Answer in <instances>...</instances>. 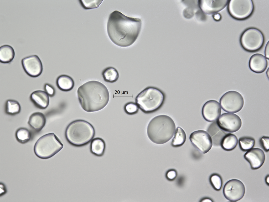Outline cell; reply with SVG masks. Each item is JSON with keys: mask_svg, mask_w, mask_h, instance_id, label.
Masks as SVG:
<instances>
[{"mask_svg": "<svg viewBox=\"0 0 269 202\" xmlns=\"http://www.w3.org/2000/svg\"><path fill=\"white\" fill-rule=\"evenodd\" d=\"M141 20L127 16L115 10L110 14L107 25L108 36L112 42L121 47H129L135 42L140 32Z\"/></svg>", "mask_w": 269, "mask_h": 202, "instance_id": "obj_1", "label": "cell"}, {"mask_svg": "<svg viewBox=\"0 0 269 202\" xmlns=\"http://www.w3.org/2000/svg\"><path fill=\"white\" fill-rule=\"evenodd\" d=\"M77 95L82 109L88 112L99 111L107 104L110 99L108 90L103 83L97 80L88 81L78 88Z\"/></svg>", "mask_w": 269, "mask_h": 202, "instance_id": "obj_2", "label": "cell"}, {"mask_svg": "<svg viewBox=\"0 0 269 202\" xmlns=\"http://www.w3.org/2000/svg\"><path fill=\"white\" fill-rule=\"evenodd\" d=\"M175 123L169 116L164 114L153 118L148 123L147 129V136L153 143L164 144L170 140L174 135Z\"/></svg>", "mask_w": 269, "mask_h": 202, "instance_id": "obj_3", "label": "cell"}, {"mask_svg": "<svg viewBox=\"0 0 269 202\" xmlns=\"http://www.w3.org/2000/svg\"><path fill=\"white\" fill-rule=\"evenodd\" d=\"M95 134L93 126L88 122L77 120L70 123L66 128L65 136L68 141L73 145L80 147L90 142Z\"/></svg>", "mask_w": 269, "mask_h": 202, "instance_id": "obj_4", "label": "cell"}, {"mask_svg": "<svg viewBox=\"0 0 269 202\" xmlns=\"http://www.w3.org/2000/svg\"><path fill=\"white\" fill-rule=\"evenodd\" d=\"M165 99V95L161 90L157 88L147 87L136 97V103L138 108L146 113H152L160 108Z\"/></svg>", "mask_w": 269, "mask_h": 202, "instance_id": "obj_5", "label": "cell"}, {"mask_svg": "<svg viewBox=\"0 0 269 202\" xmlns=\"http://www.w3.org/2000/svg\"><path fill=\"white\" fill-rule=\"evenodd\" d=\"M63 145L53 133L43 135L35 143L34 150L35 155L42 159L51 158L61 150Z\"/></svg>", "mask_w": 269, "mask_h": 202, "instance_id": "obj_6", "label": "cell"}, {"mask_svg": "<svg viewBox=\"0 0 269 202\" xmlns=\"http://www.w3.org/2000/svg\"><path fill=\"white\" fill-rule=\"evenodd\" d=\"M240 43L242 48L246 51L253 52L260 49L264 42V35L258 29L251 27L245 29L240 37Z\"/></svg>", "mask_w": 269, "mask_h": 202, "instance_id": "obj_7", "label": "cell"}, {"mask_svg": "<svg viewBox=\"0 0 269 202\" xmlns=\"http://www.w3.org/2000/svg\"><path fill=\"white\" fill-rule=\"evenodd\" d=\"M228 10L230 15L238 20L246 19L252 13L254 4L251 0H231L229 1Z\"/></svg>", "mask_w": 269, "mask_h": 202, "instance_id": "obj_8", "label": "cell"}, {"mask_svg": "<svg viewBox=\"0 0 269 202\" xmlns=\"http://www.w3.org/2000/svg\"><path fill=\"white\" fill-rule=\"evenodd\" d=\"M222 109L225 111L236 113L242 108L244 100L242 95L235 90H230L226 92L221 97L219 100Z\"/></svg>", "mask_w": 269, "mask_h": 202, "instance_id": "obj_9", "label": "cell"}, {"mask_svg": "<svg viewBox=\"0 0 269 202\" xmlns=\"http://www.w3.org/2000/svg\"><path fill=\"white\" fill-rule=\"evenodd\" d=\"M245 188L243 183L240 180H230L225 184L223 188L224 196L228 200L236 201L242 199L245 193Z\"/></svg>", "mask_w": 269, "mask_h": 202, "instance_id": "obj_10", "label": "cell"}, {"mask_svg": "<svg viewBox=\"0 0 269 202\" xmlns=\"http://www.w3.org/2000/svg\"><path fill=\"white\" fill-rule=\"evenodd\" d=\"M189 140L193 145L203 154L209 152L212 146L213 141L208 132L203 130L194 131L190 134Z\"/></svg>", "mask_w": 269, "mask_h": 202, "instance_id": "obj_11", "label": "cell"}, {"mask_svg": "<svg viewBox=\"0 0 269 202\" xmlns=\"http://www.w3.org/2000/svg\"><path fill=\"white\" fill-rule=\"evenodd\" d=\"M216 123L220 129L230 133L237 131L242 125V121L240 117L235 114L229 113L222 114Z\"/></svg>", "mask_w": 269, "mask_h": 202, "instance_id": "obj_12", "label": "cell"}, {"mask_svg": "<svg viewBox=\"0 0 269 202\" xmlns=\"http://www.w3.org/2000/svg\"><path fill=\"white\" fill-rule=\"evenodd\" d=\"M22 64L25 72L29 76L36 77L40 76L43 70L42 63L39 57L33 55L22 59Z\"/></svg>", "mask_w": 269, "mask_h": 202, "instance_id": "obj_13", "label": "cell"}, {"mask_svg": "<svg viewBox=\"0 0 269 202\" xmlns=\"http://www.w3.org/2000/svg\"><path fill=\"white\" fill-rule=\"evenodd\" d=\"M221 107L216 100H211L206 102L203 105L201 113L204 119L209 122L216 121L220 116Z\"/></svg>", "mask_w": 269, "mask_h": 202, "instance_id": "obj_14", "label": "cell"}, {"mask_svg": "<svg viewBox=\"0 0 269 202\" xmlns=\"http://www.w3.org/2000/svg\"><path fill=\"white\" fill-rule=\"evenodd\" d=\"M244 159L250 164L251 169H259L265 160V155L262 150L258 148H252L247 151L244 155Z\"/></svg>", "mask_w": 269, "mask_h": 202, "instance_id": "obj_15", "label": "cell"}, {"mask_svg": "<svg viewBox=\"0 0 269 202\" xmlns=\"http://www.w3.org/2000/svg\"><path fill=\"white\" fill-rule=\"evenodd\" d=\"M268 62L265 56L257 53L252 55L250 58L249 66L252 72L261 73L265 72L268 66Z\"/></svg>", "mask_w": 269, "mask_h": 202, "instance_id": "obj_16", "label": "cell"}, {"mask_svg": "<svg viewBox=\"0 0 269 202\" xmlns=\"http://www.w3.org/2000/svg\"><path fill=\"white\" fill-rule=\"evenodd\" d=\"M30 99L37 108L42 109L46 108L49 103V96L44 91L37 90L30 94Z\"/></svg>", "mask_w": 269, "mask_h": 202, "instance_id": "obj_17", "label": "cell"}, {"mask_svg": "<svg viewBox=\"0 0 269 202\" xmlns=\"http://www.w3.org/2000/svg\"><path fill=\"white\" fill-rule=\"evenodd\" d=\"M203 9L209 14H215L223 9L228 4V0H206L204 1Z\"/></svg>", "mask_w": 269, "mask_h": 202, "instance_id": "obj_18", "label": "cell"}, {"mask_svg": "<svg viewBox=\"0 0 269 202\" xmlns=\"http://www.w3.org/2000/svg\"><path fill=\"white\" fill-rule=\"evenodd\" d=\"M46 118L44 115L40 112H36L31 115L28 123L30 127L37 132H40L45 126Z\"/></svg>", "mask_w": 269, "mask_h": 202, "instance_id": "obj_19", "label": "cell"}, {"mask_svg": "<svg viewBox=\"0 0 269 202\" xmlns=\"http://www.w3.org/2000/svg\"><path fill=\"white\" fill-rule=\"evenodd\" d=\"M56 83L58 88L61 91L68 92L73 88L75 83L73 79L69 75H61L57 78Z\"/></svg>", "mask_w": 269, "mask_h": 202, "instance_id": "obj_20", "label": "cell"}, {"mask_svg": "<svg viewBox=\"0 0 269 202\" xmlns=\"http://www.w3.org/2000/svg\"><path fill=\"white\" fill-rule=\"evenodd\" d=\"M238 142L237 137L233 134L229 133L223 136L220 143L223 149L229 151L234 150L236 147Z\"/></svg>", "mask_w": 269, "mask_h": 202, "instance_id": "obj_21", "label": "cell"}, {"mask_svg": "<svg viewBox=\"0 0 269 202\" xmlns=\"http://www.w3.org/2000/svg\"><path fill=\"white\" fill-rule=\"evenodd\" d=\"M15 52L13 48L11 45L5 44L0 47V61L3 63H8L14 59Z\"/></svg>", "mask_w": 269, "mask_h": 202, "instance_id": "obj_22", "label": "cell"}, {"mask_svg": "<svg viewBox=\"0 0 269 202\" xmlns=\"http://www.w3.org/2000/svg\"><path fill=\"white\" fill-rule=\"evenodd\" d=\"M105 148V143L102 138H96L92 140L90 151L93 154L98 156H102L104 154Z\"/></svg>", "mask_w": 269, "mask_h": 202, "instance_id": "obj_23", "label": "cell"}, {"mask_svg": "<svg viewBox=\"0 0 269 202\" xmlns=\"http://www.w3.org/2000/svg\"><path fill=\"white\" fill-rule=\"evenodd\" d=\"M174 136L171 143L172 147L177 148L182 146L185 142L186 135L184 130L180 127H177L175 130Z\"/></svg>", "mask_w": 269, "mask_h": 202, "instance_id": "obj_24", "label": "cell"}, {"mask_svg": "<svg viewBox=\"0 0 269 202\" xmlns=\"http://www.w3.org/2000/svg\"><path fill=\"white\" fill-rule=\"evenodd\" d=\"M102 75L105 82L110 83L116 82L119 75L117 70L112 67H107L104 69L102 72Z\"/></svg>", "mask_w": 269, "mask_h": 202, "instance_id": "obj_25", "label": "cell"}, {"mask_svg": "<svg viewBox=\"0 0 269 202\" xmlns=\"http://www.w3.org/2000/svg\"><path fill=\"white\" fill-rule=\"evenodd\" d=\"M15 137L18 142L22 144L28 142L32 138L31 132L28 129L24 127L18 128L15 133Z\"/></svg>", "mask_w": 269, "mask_h": 202, "instance_id": "obj_26", "label": "cell"}, {"mask_svg": "<svg viewBox=\"0 0 269 202\" xmlns=\"http://www.w3.org/2000/svg\"><path fill=\"white\" fill-rule=\"evenodd\" d=\"M21 107L19 103L17 101L12 99L7 100L5 103V111L7 114L13 115L19 113Z\"/></svg>", "mask_w": 269, "mask_h": 202, "instance_id": "obj_27", "label": "cell"}, {"mask_svg": "<svg viewBox=\"0 0 269 202\" xmlns=\"http://www.w3.org/2000/svg\"><path fill=\"white\" fill-rule=\"evenodd\" d=\"M255 143L254 139L250 137H243L240 138L239 140V147L243 152L247 151L253 148Z\"/></svg>", "mask_w": 269, "mask_h": 202, "instance_id": "obj_28", "label": "cell"}, {"mask_svg": "<svg viewBox=\"0 0 269 202\" xmlns=\"http://www.w3.org/2000/svg\"><path fill=\"white\" fill-rule=\"evenodd\" d=\"M207 130L212 140L214 141L217 139L218 137L219 138L220 137H223L225 135H223L225 134V132L219 128L215 122L211 124L208 127Z\"/></svg>", "mask_w": 269, "mask_h": 202, "instance_id": "obj_29", "label": "cell"}, {"mask_svg": "<svg viewBox=\"0 0 269 202\" xmlns=\"http://www.w3.org/2000/svg\"><path fill=\"white\" fill-rule=\"evenodd\" d=\"M209 181L213 189L217 191L220 190L222 187L223 180L221 176L216 173L212 174L210 176Z\"/></svg>", "mask_w": 269, "mask_h": 202, "instance_id": "obj_30", "label": "cell"}, {"mask_svg": "<svg viewBox=\"0 0 269 202\" xmlns=\"http://www.w3.org/2000/svg\"><path fill=\"white\" fill-rule=\"evenodd\" d=\"M138 109L139 108L137 104L132 102L127 103L124 106L125 112L129 114H135L137 112Z\"/></svg>", "mask_w": 269, "mask_h": 202, "instance_id": "obj_31", "label": "cell"}, {"mask_svg": "<svg viewBox=\"0 0 269 202\" xmlns=\"http://www.w3.org/2000/svg\"><path fill=\"white\" fill-rule=\"evenodd\" d=\"M259 142L261 146L266 152L269 150V138L268 137L263 136L260 138Z\"/></svg>", "mask_w": 269, "mask_h": 202, "instance_id": "obj_32", "label": "cell"}, {"mask_svg": "<svg viewBox=\"0 0 269 202\" xmlns=\"http://www.w3.org/2000/svg\"><path fill=\"white\" fill-rule=\"evenodd\" d=\"M44 89L49 96L52 97L54 96L55 93L54 88L51 85L45 84L44 86Z\"/></svg>", "mask_w": 269, "mask_h": 202, "instance_id": "obj_33", "label": "cell"}, {"mask_svg": "<svg viewBox=\"0 0 269 202\" xmlns=\"http://www.w3.org/2000/svg\"><path fill=\"white\" fill-rule=\"evenodd\" d=\"M177 176L176 171L174 169L168 170L166 172L165 177L166 179L169 181H172L174 180Z\"/></svg>", "mask_w": 269, "mask_h": 202, "instance_id": "obj_34", "label": "cell"}, {"mask_svg": "<svg viewBox=\"0 0 269 202\" xmlns=\"http://www.w3.org/2000/svg\"><path fill=\"white\" fill-rule=\"evenodd\" d=\"M0 185V196H1L6 193L7 190L6 186L3 183L1 182Z\"/></svg>", "mask_w": 269, "mask_h": 202, "instance_id": "obj_35", "label": "cell"}, {"mask_svg": "<svg viewBox=\"0 0 269 202\" xmlns=\"http://www.w3.org/2000/svg\"><path fill=\"white\" fill-rule=\"evenodd\" d=\"M265 54L266 58L269 59V42L267 43L265 49Z\"/></svg>", "mask_w": 269, "mask_h": 202, "instance_id": "obj_36", "label": "cell"}, {"mask_svg": "<svg viewBox=\"0 0 269 202\" xmlns=\"http://www.w3.org/2000/svg\"><path fill=\"white\" fill-rule=\"evenodd\" d=\"M213 17L215 20L218 21L221 20V16L220 13H217L214 14Z\"/></svg>", "mask_w": 269, "mask_h": 202, "instance_id": "obj_37", "label": "cell"}, {"mask_svg": "<svg viewBox=\"0 0 269 202\" xmlns=\"http://www.w3.org/2000/svg\"><path fill=\"white\" fill-rule=\"evenodd\" d=\"M200 201L201 202H212L213 201L209 198H205L202 199Z\"/></svg>", "mask_w": 269, "mask_h": 202, "instance_id": "obj_38", "label": "cell"}, {"mask_svg": "<svg viewBox=\"0 0 269 202\" xmlns=\"http://www.w3.org/2000/svg\"><path fill=\"white\" fill-rule=\"evenodd\" d=\"M269 175L268 174L266 176L265 178V183H266V184L268 186H269Z\"/></svg>", "mask_w": 269, "mask_h": 202, "instance_id": "obj_39", "label": "cell"}]
</instances>
